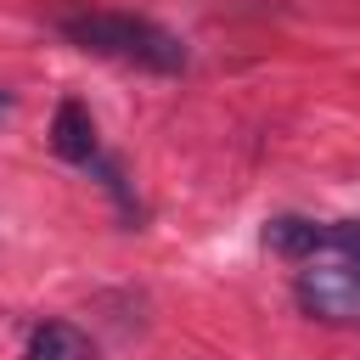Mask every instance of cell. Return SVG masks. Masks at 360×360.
I'll use <instances>...</instances> for the list:
<instances>
[{"mask_svg": "<svg viewBox=\"0 0 360 360\" xmlns=\"http://www.w3.org/2000/svg\"><path fill=\"white\" fill-rule=\"evenodd\" d=\"M56 28L79 51H96V56H112V62H129V68H146V73H186V62H191L186 45H180V34H169L152 17L73 6V11L56 17Z\"/></svg>", "mask_w": 360, "mask_h": 360, "instance_id": "cell-1", "label": "cell"}, {"mask_svg": "<svg viewBox=\"0 0 360 360\" xmlns=\"http://www.w3.org/2000/svg\"><path fill=\"white\" fill-rule=\"evenodd\" d=\"M292 298L304 315H315L326 326H360V259H343V253L304 259Z\"/></svg>", "mask_w": 360, "mask_h": 360, "instance_id": "cell-2", "label": "cell"}, {"mask_svg": "<svg viewBox=\"0 0 360 360\" xmlns=\"http://www.w3.org/2000/svg\"><path fill=\"white\" fill-rule=\"evenodd\" d=\"M51 152L56 158H68V163H101V141H96V118H90V107L84 101H56V112H51Z\"/></svg>", "mask_w": 360, "mask_h": 360, "instance_id": "cell-3", "label": "cell"}, {"mask_svg": "<svg viewBox=\"0 0 360 360\" xmlns=\"http://www.w3.org/2000/svg\"><path fill=\"white\" fill-rule=\"evenodd\" d=\"M321 219H304V214H276L270 225H264V248L276 253V259H292V264H304V259H315L321 253Z\"/></svg>", "mask_w": 360, "mask_h": 360, "instance_id": "cell-4", "label": "cell"}, {"mask_svg": "<svg viewBox=\"0 0 360 360\" xmlns=\"http://www.w3.org/2000/svg\"><path fill=\"white\" fill-rule=\"evenodd\" d=\"M22 360H96V349H90V338H84L79 326H68V321H45V326L28 332Z\"/></svg>", "mask_w": 360, "mask_h": 360, "instance_id": "cell-5", "label": "cell"}]
</instances>
